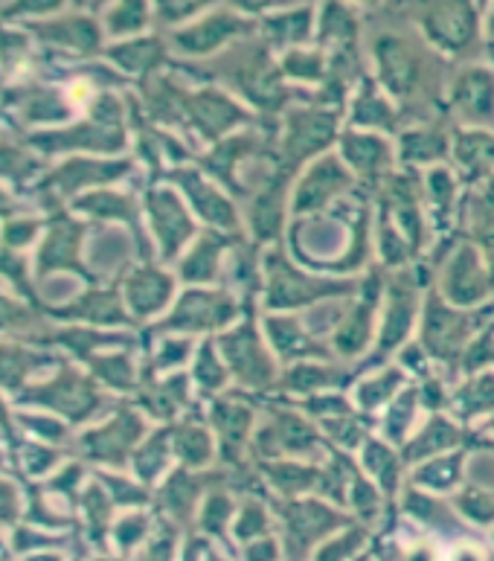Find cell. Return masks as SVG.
Here are the masks:
<instances>
[{
	"instance_id": "obj_27",
	"label": "cell",
	"mask_w": 494,
	"mask_h": 561,
	"mask_svg": "<svg viewBox=\"0 0 494 561\" xmlns=\"http://www.w3.org/2000/svg\"><path fill=\"white\" fill-rule=\"evenodd\" d=\"M346 126L360 128V131H378V135H395L404 128V117L399 105L384 93V88L364 76L355 88L353 105L346 114Z\"/></svg>"
},
{
	"instance_id": "obj_9",
	"label": "cell",
	"mask_w": 494,
	"mask_h": 561,
	"mask_svg": "<svg viewBox=\"0 0 494 561\" xmlns=\"http://www.w3.org/2000/svg\"><path fill=\"white\" fill-rule=\"evenodd\" d=\"M404 9H416L422 33L436 50L466 56L478 47L480 21L471 0H402Z\"/></svg>"
},
{
	"instance_id": "obj_4",
	"label": "cell",
	"mask_w": 494,
	"mask_h": 561,
	"mask_svg": "<svg viewBox=\"0 0 494 561\" xmlns=\"http://www.w3.org/2000/svg\"><path fill=\"white\" fill-rule=\"evenodd\" d=\"M492 306L480 309H457L451 302L443 300V294L434 285L427 288L425 306H422V332L420 344L427 352V358L443 369V378L453 385L460 378V360L469 350V344L492 323Z\"/></svg>"
},
{
	"instance_id": "obj_31",
	"label": "cell",
	"mask_w": 494,
	"mask_h": 561,
	"mask_svg": "<svg viewBox=\"0 0 494 561\" xmlns=\"http://www.w3.org/2000/svg\"><path fill=\"white\" fill-rule=\"evenodd\" d=\"M353 385V369L332 360H300L279 373L277 396H318Z\"/></svg>"
},
{
	"instance_id": "obj_57",
	"label": "cell",
	"mask_w": 494,
	"mask_h": 561,
	"mask_svg": "<svg viewBox=\"0 0 494 561\" xmlns=\"http://www.w3.org/2000/svg\"><path fill=\"white\" fill-rule=\"evenodd\" d=\"M96 369L105 376V381L111 387L128 390V387L135 385V367H131L128 358H119V355H114V358H100L96 360Z\"/></svg>"
},
{
	"instance_id": "obj_26",
	"label": "cell",
	"mask_w": 494,
	"mask_h": 561,
	"mask_svg": "<svg viewBox=\"0 0 494 561\" xmlns=\"http://www.w3.org/2000/svg\"><path fill=\"white\" fill-rule=\"evenodd\" d=\"M457 448H480L478 431H471L443 413H430L425 425L399 451H402L404 462H422L430 457H443L445 451H457Z\"/></svg>"
},
{
	"instance_id": "obj_39",
	"label": "cell",
	"mask_w": 494,
	"mask_h": 561,
	"mask_svg": "<svg viewBox=\"0 0 494 561\" xmlns=\"http://www.w3.org/2000/svg\"><path fill=\"white\" fill-rule=\"evenodd\" d=\"M420 387L407 385L402 393L395 396L393 402L387 404L384 420H381V439H387L395 448H402L411 439V427L416 425V413H420Z\"/></svg>"
},
{
	"instance_id": "obj_32",
	"label": "cell",
	"mask_w": 494,
	"mask_h": 561,
	"mask_svg": "<svg viewBox=\"0 0 494 561\" xmlns=\"http://www.w3.org/2000/svg\"><path fill=\"white\" fill-rule=\"evenodd\" d=\"M422 181H425V210L430 216L434 233H451L457 227V210H460V198L466 193V186H462L453 167H448V163L425 169Z\"/></svg>"
},
{
	"instance_id": "obj_42",
	"label": "cell",
	"mask_w": 494,
	"mask_h": 561,
	"mask_svg": "<svg viewBox=\"0 0 494 561\" xmlns=\"http://www.w3.org/2000/svg\"><path fill=\"white\" fill-rule=\"evenodd\" d=\"M142 404H146V411H149L151 416H158V420H175L177 413L193 404V399H189V376L175 373V376H169L166 381L151 385L149 390L142 393Z\"/></svg>"
},
{
	"instance_id": "obj_37",
	"label": "cell",
	"mask_w": 494,
	"mask_h": 561,
	"mask_svg": "<svg viewBox=\"0 0 494 561\" xmlns=\"http://www.w3.org/2000/svg\"><path fill=\"white\" fill-rule=\"evenodd\" d=\"M142 436V422L131 411H123L117 420H111L108 425L93 431L88 436L93 454L100 457H111V462H119V457L135 448V443Z\"/></svg>"
},
{
	"instance_id": "obj_1",
	"label": "cell",
	"mask_w": 494,
	"mask_h": 561,
	"mask_svg": "<svg viewBox=\"0 0 494 561\" xmlns=\"http://www.w3.org/2000/svg\"><path fill=\"white\" fill-rule=\"evenodd\" d=\"M369 53L376 61V82L399 105L404 128L448 117L445 65L420 38L399 30H384L372 35Z\"/></svg>"
},
{
	"instance_id": "obj_47",
	"label": "cell",
	"mask_w": 494,
	"mask_h": 561,
	"mask_svg": "<svg viewBox=\"0 0 494 561\" xmlns=\"http://www.w3.org/2000/svg\"><path fill=\"white\" fill-rule=\"evenodd\" d=\"M360 451H364V466H367L387 489L393 486L395 480H399V471H402L404 462L402 457L395 454L399 448L387 443V439H381V436H369L367 445H364Z\"/></svg>"
},
{
	"instance_id": "obj_16",
	"label": "cell",
	"mask_w": 494,
	"mask_h": 561,
	"mask_svg": "<svg viewBox=\"0 0 494 561\" xmlns=\"http://www.w3.org/2000/svg\"><path fill=\"white\" fill-rule=\"evenodd\" d=\"M169 178H172V184L177 190H184L186 202H189V207L204 225L212 227V230H221V233L244 236V218L239 213V204L225 186L212 184L202 169L193 167H175L169 172Z\"/></svg>"
},
{
	"instance_id": "obj_38",
	"label": "cell",
	"mask_w": 494,
	"mask_h": 561,
	"mask_svg": "<svg viewBox=\"0 0 494 561\" xmlns=\"http://www.w3.org/2000/svg\"><path fill=\"white\" fill-rule=\"evenodd\" d=\"M376 251H378V262H381V268L384 271H402V268H413L420 256L413 253V248L407 244L399 230H395L393 218L390 213L378 204V216H376Z\"/></svg>"
},
{
	"instance_id": "obj_3",
	"label": "cell",
	"mask_w": 494,
	"mask_h": 561,
	"mask_svg": "<svg viewBox=\"0 0 494 561\" xmlns=\"http://www.w3.org/2000/svg\"><path fill=\"white\" fill-rule=\"evenodd\" d=\"M262 309L268 314H294V311L311 309L329 300H353L360 291V279L355 277H329L302 271L288 256L283 242L262 253Z\"/></svg>"
},
{
	"instance_id": "obj_54",
	"label": "cell",
	"mask_w": 494,
	"mask_h": 561,
	"mask_svg": "<svg viewBox=\"0 0 494 561\" xmlns=\"http://www.w3.org/2000/svg\"><path fill=\"white\" fill-rule=\"evenodd\" d=\"M420 387V402L427 413H443L448 411V404H451V393H448V381H445L439 373H430V376L420 378L416 381Z\"/></svg>"
},
{
	"instance_id": "obj_6",
	"label": "cell",
	"mask_w": 494,
	"mask_h": 561,
	"mask_svg": "<svg viewBox=\"0 0 494 561\" xmlns=\"http://www.w3.org/2000/svg\"><path fill=\"white\" fill-rule=\"evenodd\" d=\"M430 285H425V279L420 277L416 265L413 268H402L387 274L384 285V320H381V332H378L376 350L372 355L360 360L358 367L353 369V381L367 373L372 367H381L393 352H402L404 346L411 344L413 327H416V318H420L422 306H425V297Z\"/></svg>"
},
{
	"instance_id": "obj_49",
	"label": "cell",
	"mask_w": 494,
	"mask_h": 561,
	"mask_svg": "<svg viewBox=\"0 0 494 561\" xmlns=\"http://www.w3.org/2000/svg\"><path fill=\"white\" fill-rule=\"evenodd\" d=\"M466 451H471V448H457L453 454H443V457H436L430 466H422V469L413 474V480H416V483H425V486H434V489H451L453 483L460 480Z\"/></svg>"
},
{
	"instance_id": "obj_30",
	"label": "cell",
	"mask_w": 494,
	"mask_h": 561,
	"mask_svg": "<svg viewBox=\"0 0 494 561\" xmlns=\"http://www.w3.org/2000/svg\"><path fill=\"white\" fill-rule=\"evenodd\" d=\"M244 236H230L221 233V230H212L207 227L195 244L189 248L184 260H181V279L186 285H212L216 279H221V271H225L227 253L233 251L235 244L242 242Z\"/></svg>"
},
{
	"instance_id": "obj_41",
	"label": "cell",
	"mask_w": 494,
	"mask_h": 561,
	"mask_svg": "<svg viewBox=\"0 0 494 561\" xmlns=\"http://www.w3.org/2000/svg\"><path fill=\"white\" fill-rule=\"evenodd\" d=\"M230 369H227L221 352H218V344L212 337L202 341L198 352H195V364H193V381L198 387V393L207 396V399H216V396L227 393V385H230Z\"/></svg>"
},
{
	"instance_id": "obj_23",
	"label": "cell",
	"mask_w": 494,
	"mask_h": 561,
	"mask_svg": "<svg viewBox=\"0 0 494 561\" xmlns=\"http://www.w3.org/2000/svg\"><path fill=\"white\" fill-rule=\"evenodd\" d=\"M395 158L402 169H430L443 167L451 158L453 142V119H430V123H416L399 131L395 137Z\"/></svg>"
},
{
	"instance_id": "obj_33",
	"label": "cell",
	"mask_w": 494,
	"mask_h": 561,
	"mask_svg": "<svg viewBox=\"0 0 494 561\" xmlns=\"http://www.w3.org/2000/svg\"><path fill=\"white\" fill-rule=\"evenodd\" d=\"M448 413H451V420L466 427L474 425L480 416L494 413V369L478 373V376H466L462 385H453Z\"/></svg>"
},
{
	"instance_id": "obj_7",
	"label": "cell",
	"mask_w": 494,
	"mask_h": 561,
	"mask_svg": "<svg viewBox=\"0 0 494 561\" xmlns=\"http://www.w3.org/2000/svg\"><path fill=\"white\" fill-rule=\"evenodd\" d=\"M341 123H344V111L320 108V105H309V102L291 105L283 114L277 167L300 175L306 163H314L318 158L329 154L332 146H337Z\"/></svg>"
},
{
	"instance_id": "obj_46",
	"label": "cell",
	"mask_w": 494,
	"mask_h": 561,
	"mask_svg": "<svg viewBox=\"0 0 494 561\" xmlns=\"http://www.w3.org/2000/svg\"><path fill=\"white\" fill-rule=\"evenodd\" d=\"M279 68H283L285 79H294V82H306V84H320L326 82L329 76V56L323 50H306V47H297V50L283 53L279 59Z\"/></svg>"
},
{
	"instance_id": "obj_24",
	"label": "cell",
	"mask_w": 494,
	"mask_h": 561,
	"mask_svg": "<svg viewBox=\"0 0 494 561\" xmlns=\"http://www.w3.org/2000/svg\"><path fill=\"white\" fill-rule=\"evenodd\" d=\"M262 329L268 335L271 350L283 358L285 367L300 364V360H332L335 352L332 346L323 344L318 335H311V329L306 327V320L297 314H265L262 318Z\"/></svg>"
},
{
	"instance_id": "obj_40",
	"label": "cell",
	"mask_w": 494,
	"mask_h": 561,
	"mask_svg": "<svg viewBox=\"0 0 494 561\" xmlns=\"http://www.w3.org/2000/svg\"><path fill=\"white\" fill-rule=\"evenodd\" d=\"M108 56L128 73L154 76L158 68L166 65V44L160 42V38H135V42L111 47Z\"/></svg>"
},
{
	"instance_id": "obj_25",
	"label": "cell",
	"mask_w": 494,
	"mask_h": 561,
	"mask_svg": "<svg viewBox=\"0 0 494 561\" xmlns=\"http://www.w3.org/2000/svg\"><path fill=\"white\" fill-rule=\"evenodd\" d=\"M457 230L466 242H471L483 253V262H486L489 277L494 285V178L462 193L460 210H457Z\"/></svg>"
},
{
	"instance_id": "obj_17",
	"label": "cell",
	"mask_w": 494,
	"mask_h": 561,
	"mask_svg": "<svg viewBox=\"0 0 494 561\" xmlns=\"http://www.w3.org/2000/svg\"><path fill=\"white\" fill-rule=\"evenodd\" d=\"M445 108L453 126L494 131V70L483 65L457 70L445 91Z\"/></svg>"
},
{
	"instance_id": "obj_50",
	"label": "cell",
	"mask_w": 494,
	"mask_h": 561,
	"mask_svg": "<svg viewBox=\"0 0 494 561\" xmlns=\"http://www.w3.org/2000/svg\"><path fill=\"white\" fill-rule=\"evenodd\" d=\"M169 451H175V425L160 427L158 434H151L149 443H142L140 454H137V471H140L142 478L158 474L166 466Z\"/></svg>"
},
{
	"instance_id": "obj_35",
	"label": "cell",
	"mask_w": 494,
	"mask_h": 561,
	"mask_svg": "<svg viewBox=\"0 0 494 561\" xmlns=\"http://www.w3.org/2000/svg\"><path fill=\"white\" fill-rule=\"evenodd\" d=\"M128 306L137 318H151L158 311L166 309V302L175 294V279L166 271L158 268H140L135 271V277L126 285Z\"/></svg>"
},
{
	"instance_id": "obj_58",
	"label": "cell",
	"mask_w": 494,
	"mask_h": 561,
	"mask_svg": "<svg viewBox=\"0 0 494 561\" xmlns=\"http://www.w3.org/2000/svg\"><path fill=\"white\" fill-rule=\"evenodd\" d=\"M65 0H12V7L3 9V15H44V12H56Z\"/></svg>"
},
{
	"instance_id": "obj_51",
	"label": "cell",
	"mask_w": 494,
	"mask_h": 561,
	"mask_svg": "<svg viewBox=\"0 0 494 561\" xmlns=\"http://www.w3.org/2000/svg\"><path fill=\"white\" fill-rule=\"evenodd\" d=\"M262 471H268L271 480H274L279 489H283V483L288 489H291V486H311V483H318V480L326 478L320 466H311V462L306 466V462H294V460L265 462V466H262Z\"/></svg>"
},
{
	"instance_id": "obj_53",
	"label": "cell",
	"mask_w": 494,
	"mask_h": 561,
	"mask_svg": "<svg viewBox=\"0 0 494 561\" xmlns=\"http://www.w3.org/2000/svg\"><path fill=\"white\" fill-rule=\"evenodd\" d=\"M82 207H88L91 213H100V216H111V218H123L128 225H135L137 230V204L126 195H114V193H100L91 195V198H84Z\"/></svg>"
},
{
	"instance_id": "obj_45",
	"label": "cell",
	"mask_w": 494,
	"mask_h": 561,
	"mask_svg": "<svg viewBox=\"0 0 494 561\" xmlns=\"http://www.w3.org/2000/svg\"><path fill=\"white\" fill-rule=\"evenodd\" d=\"M212 451H216V439L207 427L198 420H186L181 425H175V454L186 466H207L212 460Z\"/></svg>"
},
{
	"instance_id": "obj_2",
	"label": "cell",
	"mask_w": 494,
	"mask_h": 561,
	"mask_svg": "<svg viewBox=\"0 0 494 561\" xmlns=\"http://www.w3.org/2000/svg\"><path fill=\"white\" fill-rule=\"evenodd\" d=\"M210 76L239 93L260 114V119H283L291 105L309 100V93H297L285 84L283 68L271 59V47L262 38L225 53L221 59L212 61Z\"/></svg>"
},
{
	"instance_id": "obj_60",
	"label": "cell",
	"mask_w": 494,
	"mask_h": 561,
	"mask_svg": "<svg viewBox=\"0 0 494 561\" xmlns=\"http://www.w3.org/2000/svg\"><path fill=\"white\" fill-rule=\"evenodd\" d=\"M478 439H480V448H489V451H494V416L486 422V425L480 427Z\"/></svg>"
},
{
	"instance_id": "obj_34",
	"label": "cell",
	"mask_w": 494,
	"mask_h": 561,
	"mask_svg": "<svg viewBox=\"0 0 494 561\" xmlns=\"http://www.w3.org/2000/svg\"><path fill=\"white\" fill-rule=\"evenodd\" d=\"M311 30H314V12L311 7L283 9L277 15H268L260 24L262 42L268 44L271 50H297L309 42Z\"/></svg>"
},
{
	"instance_id": "obj_61",
	"label": "cell",
	"mask_w": 494,
	"mask_h": 561,
	"mask_svg": "<svg viewBox=\"0 0 494 561\" xmlns=\"http://www.w3.org/2000/svg\"><path fill=\"white\" fill-rule=\"evenodd\" d=\"M105 3H108V0H73V7L79 9H100L105 7Z\"/></svg>"
},
{
	"instance_id": "obj_44",
	"label": "cell",
	"mask_w": 494,
	"mask_h": 561,
	"mask_svg": "<svg viewBox=\"0 0 494 561\" xmlns=\"http://www.w3.org/2000/svg\"><path fill=\"white\" fill-rule=\"evenodd\" d=\"M372 427H376V416L369 413H346V416H332V420L320 422V431L326 434V439L341 451H358L367 445V439L372 436Z\"/></svg>"
},
{
	"instance_id": "obj_19",
	"label": "cell",
	"mask_w": 494,
	"mask_h": 561,
	"mask_svg": "<svg viewBox=\"0 0 494 561\" xmlns=\"http://www.w3.org/2000/svg\"><path fill=\"white\" fill-rule=\"evenodd\" d=\"M337 154L346 167L353 169L358 184L367 186L372 195H376L378 186L384 184V178H390L399 169L393 140L387 135H378V131L346 128L337 140Z\"/></svg>"
},
{
	"instance_id": "obj_63",
	"label": "cell",
	"mask_w": 494,
	"mask_h": 561,
	"mask_svg": "<svg viewBox=\"0 0 494 561\" xmlns=\"http://www.w3.org/2000/svg\"><path fill=\"white\" fill-rule=\"evenodd\" d=\"M355 3H364V7H376L378 0H355Z\"/></svg>"
},
{
	"instance_id": "obj_11",
	"label": "cell",
	"mask_w": 494,
	"mask_h": 561,
	"mask_svg": "<svg viewBox=\"0 0 494 561\" xmlns=\"http://www.w3.org/2000/svg\"><path fill=\"white\" fill-rule=\"evenodd\" d=\"M242 311L244 300H239L233 291L195 285L177 297V306L169 318H163V323H158V332H184V335L225 332L233 323H239Z\"/></svg>"
},
{
	"instance_id": "obj_48",
	"label": "cell",
	"mask_w": 494,
	"mask_h": 561,
	"mask_svg": "<svg viewBox=\"0 0 494 561\" xmlns=\"http://www.w3.org/2000/svg\"><path fill=\"white\" fill-rule=\"evenodd\" d=\"M149 26V0H117L105 18L111 35H135Z\"/></svg>"
},
{
	"instance_id": "obj_15",
	"label": "cell",
	"mask_w": 494,
	"mask_h": 561,
	"mask_svg": "<svg viewBox=\"0 0 494 561\" xmlns=\"http://www.w3.org/2000/svg\"><path fill=\"white\" fill-rule=\"evenodd\" d=\"M436 279H439L436 291L443 294L445 302H451L457 309H480L494 297V285L492 277H489L486 262H483V253L466 239L445 260Z\"/></svg>"
},
{
	"instance_id": "obj_64",
	"label": "cell",
	"mask_w": 494,
	"mask_h": 561,
	"mask_svg": "<svg viewBox=\"0 0 494 561\" xmlns=\"http://www.w3.org/2000/svg\"><path fill=\"white\" fill-rule=\"evenodd\" d=\"M489 59L494 61V44H492V47H489Z\"/></svg>"
},
{
	"instance_id": "obj_59",
	"label": "cell",
	"mask_w": 494,
	"mask_h": 561,
	"mask_svg": "<svg viewBox=\"0 0 494 561\" xmlns=\"http://www.w3.org/2000/svg\"><path fill=\"white\" fill-rule=\"evenodd\" d=\"M230 7L239 9L242 15H265L271 9H279V7H288L294 0H227Z\"/></svg>"
},
{
	"instance_id": "obj_55",
	"label": "cell",
	"mask_w": 494,
	"mask_h": 561,
	"mask_svg": "<svg viewBox=\"0 0 494 561\" xmlns=\"http://www.w3.org/2000/svg\"><path fill=\"white\" fill-rule=\"evenodd\" d=\"M210 3H216V0H154V9H158V18L163 24H181L186 18L204 12Z\"/></svg>"
},
{
	"instance_id": "obj_29",
	"label": "cell",
	"mask_w": 494,
	"mask_h": 561,
	"mask_svg": "<svg viewBox=\"0 0 494 561\" xmlns=\"http://www.w3.org/2000/svg\"><path fill=\"white\" fill-rule=\"evenodd\" d=\"M360 21L346 0H326L318 18V47L329 59L360 61Z\"/></svg>"
},
{
	"instance_id": "obj_5",
	"label": "cell",
	"mask_w": 494,
	"mask_h": 561,
	"mask_svg": "<svg viewBox=\"0 0 494 561\" xmlns=\"http://www.w3.org/2000/svg\"><path fill=\"white\" fill-rule=\"evenodd\" d=\"M230 376L244 393H274L279 381L277 360L260 335L256 300H244V318L216 337Z\"/></svg>"
},
{
	"instance_id": "obj_62",
	"label": "cell",
	"mask_w": 494,
	"mask_h": 561,
	"mask_svg": "<svg viewBox=\"0 0 494 561\" xmlns=\"http://www.w3.org/2000/svg\"><path fill=\"white\" fill-rule=\"evenodd\" d=\"M489 38H492V44H494V3H492V9H489Z\"/></svg>"
},
{
	"instance_id": "obj_12",
	"label": "cell",
	"mask_w": 494,
	"mask_h": 561,
	"mask_svg": "<svg viewBox=\"0 0 494 561\" xmlns=\"http://www.w3.org/2000/svg\"><path fill=\"white\" fill-rule=\"evenodd\" d=\"M260 123L242 102L218 88H202V91H184L181 102V128L193 131L204 142H218L230 137L235 128H251Z\"/></svg>"
},
{
	"instance_id": "obj_22",
	"label": "cell",
	"mask_w": 494,
	"mask_h": 561,
	"mask_svg": "<svg viewBox=\"0 0 494 561\" xmlns=\"http://www.w3.org/2000/svg\"><path fill=\"white\" fill-rule=\"evenodd\" d=\"M207 422L218 436V451L225 462H239L242 451L251 448L253 425H256V408L244 396L221 393L207 408Z\"/></svg>"
},
{
	"instance_id": "obj_52",
	"label": "cell",
	"mask_w": 494,
	"mask_h": 561,
	"mask_svg": "<svg viewBox=\"0 0 494 561\" xmlns=\"http://www.w3.org/2000/svg\"><path fill=\"white\" fill-rule=\"evenodd\" d=\"M494 364V323H489L474 341L469 344L466 355L460 360V376H478L486 373Z\"/></svg>"
},
{
	"instance_id": "obj_13",
	"label": "cell",
	"mask_w": 494,
	"mask_h": 561,
	"mask_svg": "<svg viewBox=\"0 0 494 561\" xmlns=\"http://www.w3.org/2000/svg\"><path fill=\"white\" fill-rule=\"evenodd\" d=\"M355 186H358V178L353 175V169L346 167L341 154L329 151L309 163V169L297 178L291 195V216H320L353 193Z\"/></svg>"
},
{
	"instance_id": "obj_20",
	"label": "cell",
	"mask_w": 494,
	"mask_h": 561,
	"mask_svg": "<svg viewBox=\"0 0 494 561\" xmlns=\"http://www.w3.org/2000/svg\"><path fill=\"white\" fill-rule=\"evenodd\" d=\"M253 33H260V24H253L248 18L235 15V12H210L202 21L175 30L172 33V47L181 56L204 59V56H212V53H218L227 44L242 42V38Z\"/></svg>"
},
{
	"instance_id": "obj_36",
	"label": "cell",
	"mask_w": 494,
	"mask_h": 561,
	"mask_svg": "<svg viewBox=\"0 0 494 561\" xmlns=\"http://www.w3.org/2000/svg\"><path fill=\"white\" fill-rule=\"evenodd\" d=\"M404 385H407V369L402 364H387L384 369H378L376 376L364 378L355 385L353 402L360 413H369L376 416V411H381L384 404H390L395 396L402 393Z\"/></svg>"
},
{
	"instance_id": "obj_43",
	"label": "cell",
	"mask_w": 494,
	"mask_h": 561,
	"mask_svg": "<svg viewBox=\"0 0 494 561\" xmlns=\"http://www.w3.org/2000/svg\"><path fill=\"white\" fill-rule=\"evenodd\" d=\"M38 33L53 44L70 47L76 53H93L100 50L102 33L93 18H65V21H53V24H42Z\"/></svg>"
},
{
	"instance_id": "obj_56",
	"label": "cell",
	"mask_w": 494,
	"mask_h": 561,
	"mask_svg": "<svg viewBox=\"0 0 494 561\" xmlns=\"http://www.w3.org/2000/svg\"><path fill=\"white\" fill-rule=\"evenodd\" d=\"M193 355V341L189 337H172V341H163L160 344L158 358H154V369H177L184 367L186 360Z\"/></svg>"
},
{
	"instance_id": "obj_8",
	"label": "cell",
	"mask_w": 494,
	"mask_h": 561,
	"mask_svg": "<svg viewBox=\"0 0 494 561\" xmlns=\"http://www.w3.org/2000/svg\"><path fill=\"white\" fill-rule=\"evenodd\" d=\"M376 204L390 213L395 230L407 239L422 262V256L434 248V233L425 218V181L420 169H395L376 190Z\"/></svg>"
},
{
	"instance_id": "obj_10",
	"label": "cell",
	"mask_w": 494,
	"mask_h": 561,
	"mask_svg": "<svg viewBox=\"0 0 494 561\" xmlns=\"http://www.w3.org/2000/svg\"><path fill=\"white\" fill-rule=\"evenodd\" d=\"M251 451L260 454L262 460L314 457L318 451H329V439L314 422L306 420V413L268 402V422L253 431Z\"/></svg>"
},
{
	"instance_id": "obj_14",
	"label": "cell",
	"mask_w": 494,
	"mask_h": 561,
	"mask_svg": "<svg viewBox=\"0 0 494 561\" xmlns=\"http://www.w3.org/2000/svg\"><path fill=\"white\" fill-rule=\"evenodd\" d=\"M384 285H387V274L381 265H372L369 274L360 279V291L353 302H349V309H346L344 320L337 323V329L332 332V352H335L337 358L353 360L360 358L364 352L372 346V335H376V309L381 306V297H384Z\"/></svg>"
},
{
	"instance_id": "obj_21",
	"label": "cell",
	"mask_w": 494,
	"mask_h": 561,
	"mask_svg": "<svg viewBox=\"0 0 494 561\" xmlns=\"http://www.w3.org/2000/svg\"><path fill=\"white\" fill-rule=\"evenodd\" d=\"M146 207H149L151 233L160 244V260H177V253L184 251V244L195 236V218L186 210L184 198L169 190V186H158L149 190L146 195Z\"/></svg>"
},
{
	"instance_id": "obj_28",
	"label": "cell",
	"mask_w": 494,
	"mask_h": 561,
	"mask_svg": "<svg viewBox=\"0 0 494 561\" xmlns=\"http://www.w3.org/2000/svg\"><path fill=\"white\" fill-rule=\"evenodd\" d=\"M451 163L466 190L494 178V131L489 128L453 126Z\"/></svg>"
},
{
	"instance_id": "obj_18",
	"label": "cell",
	"mask_w": 494,
	"mask_h": 561,
	"mask_svg": "<svg viewBox=\"0 0 494 561\" xmlns=\"http://www.w3.org/2000/svg\"><path fill=\"white\" fill-rule=\"evenodd\" d=\"M294 172L277 167L274 175L260 184L244 202V230L251 233V242L256 248H268V244L283 242L285 233V213L291 210L288 202V190L294 184Z\"/></svg>"
}]
</instances>
